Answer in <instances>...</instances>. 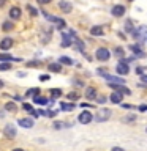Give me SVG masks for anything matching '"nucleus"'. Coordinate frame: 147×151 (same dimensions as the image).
<instances>
[{
	"instance_id": "f257e3e1",
	"label": "nucleus",
	"mask_w": 147,
	"mask_h": 151,
	"mask_svg": "<svg viewBox=\"0 0 147 151\" xmlns=\"http://www.w3.org/2000/svg\"><path fill=\"white\" fill-rule=\"evenodd\" d=\"M95 57H97L100 61H108L109 57H111V52L108 49H104V47H100V49H97V52H95Z\"/></svg>"
},
{
	"instance_id": "f03ea898",
	"label": "nucleus",
	"mask_w": 147,
	"mask_h": 151,
	"mask_svg": "<svg viewBox=\"0 0 147 151\" xmlns=\"http://www.w3.org/2000/svg\"><path fill=\"white\" fill-rule=\"evenodd\" d=\"M111 118V110L109 109H101V112H98V115L95 116V120H97L98 123H103Z\"/></svg>"
},
{
	"instance_id": "7ed1b4c3",
	"label": "nucleus",
	"mask_w": 147,
	"mask_h": 151,
	"mask_svg": "<svg viewBox=\"0 0 147 151\" xmlns=\"http://www.w3.org/2000/svg\"><path fill=\"white\" fill-rule=\"evenodd\" d=\"M133 36H135L139 42H141V41H144L146 38H147V28H146L144 25H142L141 28H138V30L133 32Z\"/></svg>"
},
{
	"instance_id": "20e7f679",
	"label": "nucleus",
	"mask_w": 147,
	"mask_h": 151,
	"mask_svg": "<svg viewBox=\"0 0 147 151\" xmlns=\"http://www.w3.org/2000/svg\"><path fill=\"white\" fill-rule=\"evenodd\" d=\"M41 13L44 14V17L47 19V21H51V22H54V24H57V25H59V28H63V27L66 25L63 19H60V17H55V16H49V14H47L46 11H41Z\"/></svg>"
},
{
	"instance_id": "39448f33",
	"label": "nucleus",
	"mask_w": 147,
	"mask_h": 151,
	"mask_svg": "<svg viewBox=\"0 0 147 151\" xmlns=\"http://www.w3.org/2000/svg\"><path fill=\"white\" fill-rule=\"evenodd\" d=\"M78 120H79V123H82V124H89V123L93 120V116H92V113H89L87 110H84V112L79 113Z\"/></svg>"
},
{
	"instance_id": "423d86ee",
	"label": "nucleus",
	"mask_w": 147,
	"mask_h": 151,
	"mask_svg": "<svg viewBox=\"0 0 147 151\" xmlns=\"http://www.w3.org/2000/svg\"><path fill=\"white\" fill-rule=\"evenodd\" d=\"M116 71H117V74H120V76H127L128 73H130L128 63H123V61H120V63H117V66H116Z\"/></svg>"
},
{
	"instance_id": "0eeeda50",
	"label": "nucleus",
	"mask_w": 147,
	"mask_h": 151,
	"mask_svg": "<svg viewBox=\"0 0 147 151\" xmlns=\"http://www.w3.org/2000/svg\"><path fill=\"white\" fill-rule=\"evenodd\" d=\"M111 88H114V91H119L122 94H131L130 90H128L125 85H120V83H111Z\"/></svg>"
},
{
	"instance_id": "6e6552de",
	"label": "nucleus",
	"mask_w": 147,
	"mask_h": 151,
	"mask_svg": "<svg viewBox=\"0 0 147 151\" xmlns=\"http://www.w3.org/2000/svg\"><path fill=\"white\" fill-rule=\"evenodd\" d=\"M111 13H112V16H116V17H122L123 13H125V6H123V5H116V6H112Z\"/></svg>"
},
{
	"instance_id": "1a4fd4ad",
	"label": "nucleus",
	"mask_w": 147,
	"mask_h": 151,
	"mask_svg": "<svg viewBox=\"0 0 147 151\" xmlns=\"http://www.w3.org/2000/svg\"><path fill=\"white\" fill-rule=\"evenodd\" d=\"M11 46H13V38H9V36L3 38V40L0 41V49L2 50H8Z\"/></svg>"
},
{
	"instance_id": "9d476101",
	"label": "nucleus",
	"mask_w": 147,
	"mask_h": 151,
	"mask_svg": "<svg viewBox=\"0 0 147 151\" xmlns=\"http://www.w3.org/2000/svg\"><path fill=\"white\" fill-rule=\"evenodd\" d=\"M17 124L24 127V129H30V127L33 126V120L32 118H21V120L17 121Z\"/></svg>"
},
{
	"instance_id": "9b49d317",
	"label": "nucleus",
	"mask_w": 147,
	"mask_h": 151,
	"mask_svg": "<svg viewBox=\"0 0 147 151\" xmlns=\"http://www.w3.org/2000/svg\"><path fill=\"white\" fill-rule=\"evenodd\" d=\"M5 135L8 137V139H13V137H16V127H14L13 124H7L5 126Z\"/></svg>"
},
{
	"instance_id": "f8f14e48",
	"label": "nucleus",
	"mask_w": 147,
	"mask_h": 151,
	"mask_svg": "<svg viewBox=\"0 0 147 151\" xmlns=\"http://www.w3.org/2000/svg\"><path fill=\"white\" fill-rule=\"evenodd\" d=\"M59 6H60V9H62V11H63V13H66V14H68V13H71V9H73V5H71L70 2H66V0H62V2L59 3Z\"/></svg>"
},
{
	"instance_id": "ddd939ff",
	"label": "nucleus",
	"mask_w": 147,
	"mask_h": 151,
	"mask_svg": "<svg viewBox=\"0 0 147 151\" xmlns=\"http://www.w3.org/2000/svg\"><path fill=\"white\" fill-rule=\"evenodd\" d=\"M130 50H133V54H136L138 57H141V58H142V57H146V54L142 52V47L139 44H131L130 46Z\"/></svg>"
},
{
	"instance_id": "4468645a",
	"label": "nucleus",
	"mask_w": 147,
	"mask_h": 151,
	"mask_svg": "<svg viewBox=\"0 0 147 151\" xmlns=\"http://www.w3.org/2000/svg\"><path fill=\"white\" fill-rule=\"evenodd\" d=\"M9 17L14 19V21H17V19H21V8L17 6H13L9 9Z\"/></svg>"
},
{
	"instance_id": "2eb2a0df",
	"label": "nucleus",
	"mask_w": 147,
	"mask_h": 151,
	"mask_svg": "<svg viewBox=\"0 0 147 151\" xmlns=\"http://www.w3.org/2000/svg\"><path fill=\"white\" fill-rule=\"evenodd\" d=\"M85 98H87L89 101L95 99V98H97V90H95L93 87H89L87 90H85Z\"/></svg>"
},
{
	"instance_id": "dca6fc26",
	"label": "nucleus",
	"mask_w": 147,
	"mask_h": 151,
	"mask_svg": "<svg viewBox=\"0 0 147 151\" xmlns=\"http://www.w3.org/2000/svg\"><path fill=\"white\" fill-rule=\"evenodd\" d=\"M122 93H119V91H112V94H111V102H114V104H120L122 102Z\"/></svg>"
},
{
	"instance_id": "f3484780",
	"label": "nucleus",
	"mask_w": 147,
	"mask_h": 151,
	"mask_svg": "<svg viewBox=\"0 0 147 151\" xmlns=\"http://www.w3.org/2000/svg\"><path fill=\"white\" fill-rule=\"evenodd\" d=\"M71 42H73L71 41V35H62V42H60L62 47H70Z\"/></svg>"
},
{
	"instance_id": "a211bd4d",
	"label": "nucleus",
	"mask_w": 147,
	"mask_h": 151,
	"mask_svg": "<svg viewBox=\"0 0 147 151\" xmlns=\"http://www.w3.org/2000/svg\"><path fill=\"white\" fill-rule=\"evenodd\" d=\"M90 33H92L93 36H101L103 35V27L101 25H93L90 28Z\"/></svg>"
},
{
	"instance_id": "6ab92c4d",
	"label": "nucleus",
	"mask_w": 147,
	"mask_h": 151,
	"mask_svg": "<svg viewBox=\"0 0 147 151\" xmlns=\"http://www.w3.org/2000/svg\"><path fill=\"white\" fill-rule=\"evenodd\" d=\"M74 46L78 47V50H79V52H84V50H85V44L79 40V38H74Z\"/></svg>"
},
{
	"instance_id": "aec40b11",
	"label": "nucleus",
	"mask_w": 147,
	"mask_h": 151,
	"mask_svg": "<svg viewBox=\"0 0 147 151\" xmlns=\"http://www.w3.org/2000/svg\"><path fill=\"white\" fill-rule=\"evenodd\" d=\"M33 102H35V104H40V106H44V104H47V99L38 94V96H35V98H33Z\"/></svg>"
},
{
	"instance_id": "412c9836",
	"label": "nucleus",
	"mask_w": 147,
	"mask_h": 151,
	"mask_svg": "<svg viewBox=\"0 0 147 151\" xmlns=\"http://www.w3.org/2000/svg\"><path fill=\"white\" fill-rule=\"evenodd\" d=\"M60 69H62L60 63H51L49 65V71H52V73H60Z\"/></svg>"
},
{
	"instance_id": "4be33fe9",
	"label": "nucleus",
	"mask_w": 147,
	"mask_h": 151,
	"mask_svg": "<svg viewBox=\"0 0 147 151\" xmlns=\"http://www.w3.org/2000/svg\"><path fill=\"white\" fill-rule=\"evenodd\" d=\"M14 60V57L13 55H9V54H0V61H13Z\"/></svg>"
},
{
	"instance_id": "5701e85b",
	"label": "nucleus",
	"mask_w": 147,
	"mask_h": 151,
	"mask_svg": "<svg viewBox=\"0 0 147 151\" xmlns=\"http://www.w3.org/2000/svg\"><path fill=\"white\" fill-rule=\"evenodd\" d=\"M59 63L60 65H73V60H71L70 57H60Z\"/></svg>"
},
{
	"instance_id": "b1692460",
	"label": "nucleus",
	"mask_w": 147,
	"mask_h": 151,
	"mask_svg": "<svg viewBox=\"0 0 147 151\" xmlns=\"http://www.w3.org/2000/svg\"><path fill=\"white\" fill-rule=\"evenodd\" d=\"M5 109H7L8 112H16L17 110V107H16V104H14V102H7V104H5Z\"/></svg>"
},
{
	"instance_id": "393cba45",
	"label": "nucleus",
	"mask_w": 147,
	"mask_h": 151,
	"mask_svg": "<svg viewBox=\"0 0 147 151\" xmlns=\"http://www.w3.org/2000/svg\"><path fill=\"white\" fill-rule=\"evenodd\" d=\"M40 94V88H32L25 93V96H38Z\"/></svg>"
},
{
	"instance_id": "a878e982",
	"label": "nucleus",
	"mask_w": 147,
	"mask_h": 151,
	"mask_svg": "<svg viewBox=\"0 0 147 151\" xmlns=\"http://www.w3.org/2000/svg\"><path fill=\"white\" fill-rule=\"evenodd\" d=\"M125 30H127V33H133V32H135V28H133L130 19H128V21L125 22Z\"/></svg>"
},
{
	"instance_id": "bb28decb",
	"label": "nucleus",
	"mask_w": 147,
	"mask_h": 151,
	"mask_svg": "<svg viewBox=\"0 0 147 151\" xmlns=\"http://www.w3.org/2000/svg\"><path fill=\"white\" fill-rule=\"evenodd\" d=\"M123 54H125V52H123V49H122V47H116V49H114V55H116V57H119V58H122V57H123Z\"/></svg>"
},
{
	"instance_id": "cd10ccee",
	"label": "nucleus",
	"mask_w": 147,
	"mask_h": 151,
	"mask_svg": "<svg viewBox=\"0 0 147 151\" xmlns=\"http://www.w3.org/2000/svg\"><path fill=\"white\" fill-rule=\"evenodd\" d=\"M62 94V90H59V88H51V96L52 98H59Z\"/></svg>"
},
{
	"instance_id": "c85d7f7f",
	"label": "nucleus",
	"mask_w": 147,
	"mask_h": 151,
	"mask_svg": "<svg viewBox=\"0 0 147 151\" xmlns=\"http://www.w3.org/2000/svg\"><path fill=\"white\" fill-rule=\"evenodd\" d=\"M3 30L5 32H9V30H13V22H9V21H7V22H3Z\"/></svg>"
},
{
	"instance_id": "c756f323",
	"label": "nucleus",
	"mask_w": 147,
	"mask_h": 151,
	"mask_svg": "<svg viewBox=\"0 0 147 151\" xmlns=\"http://www.w3.org/2000/svg\"><path fill=\"white\" fill-rule=\"evenodd\" d=\"M8 69H11V63H8V61L0 63V71H8Z\"/></svg>"
},
{
	"instance_id": "7c9ffc66",
	"label": "nucleus",
	"mask_w": 147,
	"mask_h": 151,
	"mask_svg": "<svg viewBox=\"0 0 147 151\" xmlns=\"http://www.w3.org/2000/svg\"><path fill=\"white\" fill-rule=\"evenodd\" d=\"M60 107H62V110H73V109H74L73 104H65V102H62Z\"/></svg>"
},
{
	"instance_id": "2f4dec72",
	"label": "nucleus",
	"mask_w": 147,
	"mask_h": 151,
	"mask_svg": "<svg viewBox=\"0 0 147 151\" xmlns=\"http://www.w3.org/2000/svg\"><path fill=\"white\" fill-rule=\"evenodd\" d=\"M27 9L30 11V14H32V16H36V14H38V9H36V8H33L32 5H28V6H27Z\"/></svg>"
},
{
	"instance_id": "473e14b6",
	"label": "nucleus",
	"mask_w": 147,
	"mask_h": 151,
	"mask_svg": "<svg viewBox=\"0 0 147 151\" xmlns=\"http://www.w3.org/2000/svg\"><path fill=\"white\" fill-rule=\"evenodd\" d=\"M135 118H136L135 115H130V116H123V118H122V121H123V123H130V121H133V120H135Z\"/></svg>"
},
{
	"instance_id": "72a5a7b5",
	"label": "nucleus",
	"mask_w": 147,
	"mask_h": 151,
	"mask_svg": "<svg viewBox=\"0 0 147 151\" xmlns=\"http://www.w3.org/2000/svg\"><path fill=\"white\" fill-rule=\"evenodd\" d=\"M95 99H97V102H100V104H104V102H106V98H104L103 94H101V96H97Z\"/></svg>"
},
{
	"instance_id": "f704fd0d",
	"label": "nucleus",
	"mask_w": 147,
	"mask_h": 151,
	"mask_svg": "<svg viewBox=\"0 0 147 151\" xmlns=\"http://www.w3.org/2000/svg\"><path fill=\"white\" fill-rule=\"evenodd\" d=\"M68 99H79V93H74V91L68 94Z\"/></svg>"
},
{
	"instance_id": "c9c22d12",
	"label": "nucleus",
	"mask_w": 147,
	"mask_h": 151,
	"mask_svg": "<svg viewBox=\"0 0 147 151\" xmlns=\"http://www.w3.org/2000/svg\"><path fill=\"white\" fill-rule=\"evenodd\" d=\"M22 107H24V110H28V112H33V110H32V106H30V104H25V102H24V106H22Z\"/></svg>"
},
{
	"instance_id": "e433bc0d",
	"label": "nucleus",
	"mask_w": 147,
	"mask_h": 151,
	"mask_svg": "<svg viewBox=\"0 0 147 151\" xmlns=\"http://www.w3.org/2000/svg\"><path fill=\"white\" fill-rule=\"evenodd\" d=\"M54 126H55V129H60V127H63L65 124H63V123H59V121H57V123H55Z\"/></svg>"
},
{
	"instance_id": "4c0bfd02",
	"label": "nucleus",
	"mask_w": 147,
	"mask_h": 151,
	"mask_svg": "<svg viewBox=\"0 0 147 151\" xmlns=\"http://www.w3.org/2000/svg\"><path fill=\"white\" fill-rule=\"evenodd\" d=\"M51 2H52V0H38V3H41V5H47Z\"/></svg>"
},
{
	"instance_id": "58836bf2",
	"label": "nucleus",
	"mask_w": 147,
	"mask_h": 151,
	"mask_svg": "<svg viewBox=\"0 0 147 151\" xmlns=\"http://www.w3.org/2000/svg\"><path fill=\"white\" fill-rule=\"evenodd\" d=\"M40 79L43 80V82H46V80H47V79H49V76H47V74H43V76H41V77H40Z\"/></svg>"
},
{
	"instance_id": "ea45409f",
	"label": "nucleus",
	"mask_w": 147,
	"mask_h": 151,
	"mask_svg": "<svg viewBox=\"0 0 147 151\" xmlns=\"http://www.w3.org/2000/svg\"><path fill=\"white\" fill-rule=\"evenodd\" d=\"M46 115L49 116V118H51V116H55V112H54V110H49V112L46 113Z\"/></svg>"
},
{
	"instance_id": "a19ab883",
	"label": "nucleus",
	"mask_w": 147,
	"mask_h": 151,
	"mask_svg": "<svg viewBox=\"0 0 147 151\" xmlns=\"http://www.w3.org/2000/svg\"><path fill=\"white\" fill-rule=\"evenodd\" d=\"M111 151H125V150H123V148H120V146H114V148H112Z\"/></svg>"
},
{
	"instance_id": "79ce46f5",
	"label": "nucleus",
	"mask_w": 147,
	"mask_h": 151,
	"mask_svg": "<svg viewBox=\"0 0 147 151\" xmlns=\"http://www.w3.org/2000/svg\"><path fill=\"white\" fill-rule=\"evenodd\" d=\"M141 80H142V82H146V83H147V76H146V74H142V76H141Z\"/></svg>"
},
{
	"instance_id": "37998d69",
	"label": "nucleus",
	"mask_w": 147,
	"mask_h": 151,
	"mask_svg": "<svg viewBox=\"0 0 147 151\" xmlns=\"http://www.w3.org/2000/svg\"><path fill=\"white\" fill-rule=\"evenodd\" d=\"M142 71H144V69H142V68H139V66L136 68V73H138V74H142Z\"/></svg>"
},
{
	"instance_id": "c03bdc74",
	"label": "nucleus",
	"mask_w": 147,
	"mask_h": 151,
	"mask_svg": "<svg viewBox=\"0 0 147 151\" xmlns=\"http://www.w3.org/2000/svg\"><path fill=\"white\" fill-rule=\"evenodd\" d=\"M28 66H40V63H36V61H32V63H28Z\"/></svg>"
},
{
	"instance_id": "a18cd8bd",
	"label": "nucleus",
	"mask_w": 147,
	"mask_h": 151,
	"mask_svg": "<svg viewBox=\"0 0 147 151\" xmlns=\"http://www.w3.org/2000/svg\"><path fill=\"white\" fill-rule=\"evenodd\" d=\"M139 110H141V112H146V110H147V106H141Z\"/></svg>"
},
{
	"instance_id": "49530a36",
	"label": "nucleus",
	"mask_w": 147,
	"mask_h": 151,
	"mask_svg": "<svg viewBox=\"0 0 147 151\" xmlns=\"http://www.w3.org/2000/svg\"><path fill=\"white\" fill-rule=\"evenodd\" d=\"M5 3H7V0H0V8H2L3 5H5Z\"/></svg>"
},
{
	"instance_id": "de8ad7c7",
	"label": "nucleus",
	"mask_w": 147,
	"mask_h": 151,
	"mask_svg": "<svg viewBox=\"0 0 147 151\" xmlns=\"http://www.w3.org/2000/svg\"><path fill=\"white\" fill-rule=\"evenodd\" d=\"M13 151H24V150H22V148H14Z\"/></svg>"
},
{
	"instance_id": "09e8293b",
	"label": "nucleus",
	"mask_w": 147,
	"mask_h": 151,
	"mask_svg": "<svg viewBox=\"0 0 147 151\" xmlns=\"http://www.w3.org/2000/svg\"><path fill=\"white\" fill-rule=\"evenodd\" d=\"M3 87V82H2V80H0V88H2Z\"/></svg>"
},
{
	"instance_id": "8fccbe9b",
	"label": "nucleus",
	"mask_w": 147,
	"mask_h": 151,
	"mask_svg": "<svg viewBox=\"0 0 147 151\" xmlns=\"http://www.w3.org/2000/svg\"><path fill=\"white\" fill-rule=\"evenodd\" d=\"M128 2H133V0H128Z\"/></svg>"
},
{
	"instance_id": "3c124183",
	"label": "nucleus",
	"mask_w": 147,
	"mask_h": 151,
	"mask_svg": "<svg viewBox=\"0 0 147 151\" xmlns=\"http://www.w3.org/2000/svg\"><path fill=\"white\" fill-rule=\"evenodd\" d=\"M146 131H147V129H146Z\"/></svg>"
}]
</instances>
